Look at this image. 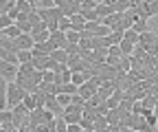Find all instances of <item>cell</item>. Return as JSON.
<instances>
[{"label":"cell","mask_w":158,"mask_h":132,"mask_svg":"<svg viewBox=\"0 0 158 132\" xmlns=\"http://www.w3.org/2000/svg\"><path fill=\"white\" fill-rule=\"evenodd\" d=\"M73 2H77V5H84V0H73Z\"/></svg>","instance_id":"cell-30"},{"label":"cell","mask_w":158,"mask_h":132,"mask_svg":"<svg viewBox=\"0 0 158 132\" xmlns=\"http://www.w3.org/2000/svg\"><path fill=\"white\" fill-rule=\"evenodd\" d=\"M59 77H62V84H70L73 82V70L70 68H64L62 73H59Z\"/></svg>","instance_id":"cell-24"},{"label":"cell","mask_w":158,"mask_h":132,"mask_svg":"<svg viewBox=\"0 0 158 132\" xmlns=\"http://www.w3.org/2000/svg\"><path fill=\"white\" fill-rule=\"evenodd\" d=\"M145 119H147V123H149L152 128H156V126H158V117H156V112H154V115H149V117H145Z\"/></svg>","instance_id":"cell-27"},{"label":"cell","mask_w":158,"mask_h":132,"mask_svg":"<svg viewBox=\"0 0 158 132\" xmlns=\"http://www.w3.org/2000/svg\"><path fill=\"white\" fill-rule=\"evenodd\" d=\"M97 90H99V88H97L94 84L86 82V84H81V86H79V95H81V97H84V99L88 101L90 97H94V95H97Z\"/></svg>","instance_id":"cell-5"},{"label":"cell","mask_w":158,"mask_h":132,"mask_svg":"<svg viewBox=\"0 0 158 132\" xmlns=\"http://www.w3.org/2000/svg\"><path fill=\"white\" fill-rule=\"evenodd\" d=\"M125 42H132V44H138L141 42V33H136L134 29H130V31H125V37H123Z\"/></svg>","instance_id":"cell-15"},{"label":"cell","mask_w":158,"mask_h":132,"mask_svg":"<svg viewBox=\"0 0 158 132\" xmlns=\"http://www.w3.org/2000/svg\"><path fill=\"white\" fill-rule=\"evenodd\" d=\"M24 31L22 29H20L18 24H13V27H9V29H2V35L5 37H11V40H15V37H20V35H22Z\"/></svg>","instance_id":"cell-12"},{"label":"cell","mask_w":158,"mask_h":132,"mask_svg":"<svg viewBox=\"0 0 158 132\" xmlns=\"http://www.w3.org/2000/svg\"><path fill=\"white\" fill-rule=\"evenodd\" d=\"M0 60H5V62H11V64L20 66V60H18V53H15V51H7V49H2V51H0Z\"/></svg>","instance_id":"cell-7"},{"label":"cell","mask_w":158,"mask_h":132,"mask_svg":"<svg viewBox=\"0 0 158 132\" xmlns=\"http://www.w3.org/2000/svg\"><path fill=\"white\" fill-rule=\"evenodd\" d=\"M66 37H68V42H70V44H79V42H81V33L75 31V29L66 31Z\"/></svg>","instance_id":"cell-17"},{"label":"cell","mask_w":158,"mask_h":132,"mask_svg":"<svg viewBox=\"0 0 158 132\" xmlns=\"http://www.w3.org/2000/svg\"><path fill=\"white\" fill-rule=\"evenodd\" d=\"M0 73H2V77H5V79H9V77H13V75H18V66L11 64V62L0 60Z\"/></svg>","instance_id":"cell-4"},{"label":"cell","mask_w":158,"mask_h":132,"mask_svg":"<svg viewBox=\"0 0 158 132\" xmlns=\"http://www.w3.org/2000/svg\"><path fill=\"white\" fill-rule=\"evenodd\" d=\"M132 29H134L136 33H147V31H152V29H149V22H147V18H138Z\"/></svg>","instance_id":"cell-9"},{"label":"cell","mask_w":158,"mask_h":132,"mask_svg":"<svg viewBox=\"0 0 158 132\" xmlns=\"http://www.w3.org/2000/svg\"><path fill=\"white\" fill-rule=\"evenodd\" d=\"M138 11H141V18H147V20L152 15H158V0L156 2H143L138 7Z\"/></svg>","instance_id":"cell-3"},{"label":"cell","mask_w":158,"mask_h":132,"mask_svg":"<svg viewBox=\"0 0 158 132\" xmlns=\"http://www.w3.org/2000/svg\"><path fill=\"white\" fill-rule=\"evenodd\" d=\"M15 7H18L20 11H22V13H31V11L35 9V7L29 2V0H18V5H15Z\"/></svg>","instance_id":"cell-19"},{"label":"cell","mask_w":158,"mask_h":132,"mask_svg":"<svg viewBox=\"0 0 158 132\" xmlns=\"http://www.w3.org/2000/svg\"><path fill=\"white\" fill-rule=\"evenodd\" d=\"M18 60H20V64L33 62V49H31V51H18Z\"/></svg>","instance_id":"cell-14"},{"label":"cell","mask_w":158,"mask_h":132,"mask_svg":"<svg viewBox=\"0 0 158 132\" xmlns=\"http://www.w3.org/2000/svg\"><path fill=\"white\" fill-rule=\"evenodd\" d=\"M68 132H84L81 123H68Z\"/></svg>","instance_id":"cell-26"},{"label":"cell","mask_w":158,"mask_h":132,"mask_svg":"<svg viewBox=\"0 0 158 132\" xmlns=\"http://www.w3.org/2000/svg\"><path fill=\"white\" fill-rule=\"evenodd\" d=\"M15 0H0V13H9L11 9H15Z\"/></svg>","instance_id":"cell-16"},{"label":"cell","mask_w":158,"mask_h":132,"mask_svg":"<svg viewBox=\"0 0 158 132\" xmlns=\"http://www.w3.org/2000/svg\"><path fill=\"white\" fill-rule=\"evenodd\" d=\"M15 24V20L9 15V13H0V31L2 29H9V27H13Z\"/></svg>","instance_id":"cell-13"},{"label":"cell","mask_w":158,"mask_h":132,"mask_svg":"<svg viewBox=\"0 0 158 132\" xmlns=\"http://www.w3.org/2000/svg\"><path fill=\"white\" fill-rule=\"evenodd\" d=\"M108 46H112V44H110V37H92V51L108 49Z\"/></svg>","instance_id":"cell-11"},{"label":"cell","mask_w":158,"mask_h":132,"mask_svg":"<svg viewBox=\"0 0 158 132\" xmlns=\"http://www.w3.org/2000/svg\"><path fill=\"white\" fill-rule=\"evenodd\" d=\"M106 128H110L108 117H97L94 119V130H106Z\"/></svg>","instance_id":"cell-20"},{"label":"cell","mask_w":158,"mask_h":132,"mask_svg":"<svg viewBox=\"0 0 158 132\" xmlns=\"http://www.w3.org/2000/svg\"><path fill=\"white\" fill-rule=\"evenodd\" d=\"M84 132H97V130H94V128H86Z\"/></svg>","instance_id":"cell-29"},{"label":"cell","mask_w":158,"mask_h":132,"mask_svg":"<svg viewBox=\"0 0 158 132\" xmlns=\"http://www.w3.org/2000/svg\"><path fill=\"white\" fill-rule=\"evenodd\" d=\"M29 95V90L18 86V82H5V104H7V110H13L18 104H22L24 97Z\"/></svg>","instance_id":"cell-1"},{"label":"cell","mask_w":158,"mask_h":132,"mask_svg":"<svg viewBox=\"0 0 158 132\" xmlns=\"http://www.w3.org/2000/svg\"><path fill=\"white\" fill-rule=\"evenodd\" d=\"M55 77H57L55 70H44V82L46 84H55Z\"/></svg>","instance_id":"cell-25"},{"label":"cell","mask_w":158,"mask_h":132,"mask_svg":"<svg viewBox=\"0 0 158 132\" xmlns=\"http://www.w3.org/2000/svg\"><path fill=\"white\" fill-rule=\"evenodd\" d=\"M110 33H112V29L106 27V24H99V27L94 29V37H108Z\"/></svg>","instance_id":"cell-18"},{"label":"cell","mask_w":158,"mask_h":132,"mask_svg":"<svg viewBox=\"0 0 158 132\" xmlns=\"http://www.w3.org/2000/svg\"><path fill=\"white\" fill-rule=\"evenodd\" d=\"M66 5V0H55V7H59V9H62Z\"/></svg>","instance_id":"cell-28"},{"label":"cell","mask_w":158,"mask_h":132,"mask_svg":"<svg viewBox=\"0 0 158 132\" xmlns=\"http://www.w3.org/2000/svg\"><path fill=\"white\" fill-rule=\"evenodd\" d=\"M51 57H53L55 62H59V64H66V66H68V60H70V55H68L64 49H57V51H53V53H51Z\"/></svg>","instance_id":"cell-8"},{"label":"cell","mask_w":158,"mask_h":132,"mask_svg":"<svg viewBox=\"0 0 158 132\" xmlns=\"http://www.w3.org/2000/svg\"><path fill=\"white\" fill-rule=\"evenodd\" d=\"M62 11H64L66 18H73V15H77V13H81V5L73 2V0H66V5L62 7Z\"/></svg>","instance_id":"cell-6"},{"label":"cell","mask_w":158,"mask_h":132,"mask_svg":"<svg viewBox=\"0 0 158 132\" xmlns=\"http://www.w3.org/2000/svg\"><path fill=\"white\" fill-rule=\"evenodd\" d=\"M55 130H57V132H68V123H66L64 117H57V119H55Z\"/></svg>","instance_id":"cell-22"},{"label":"cell","mask_w":158,"mask_h":132,"mask_svg":"<svg viewBox=\"0 0 158 132\" xmlns=\"http://www.w3.org/2000/svg\"><path fill=\"white\" fill-rule=\"evenodd\" d=\"M73 29V20H70V18H59V31H70Z\"/></svg>","instance_id":"cell-23"},{"label":"cell","mask_w":158,"mask_h":132,"mask_svg":"<svg viewBox=\"0 0 158 132\" xmlns=\"http://www.w3.org/2000/svg\"><path fill=\"white\" fill-rule=\"evenodd\" d=\"M154 112H156V117H158V108H154Z\"/></svg>","instance_id":"cell-32"},{"label":"cell","mask_w":158,"mask_h":132,"mask_svg":"<svg viewBox=\"0 0 158 132\" xmlns=\"http://www.w3.org/2000/svg\"><path fill=\"white\" fill-rule=\"evenodd\" d=\"M35 46V40L31 33H22L20 37H15V49L18 51H31Z\"/></svg>","instance_id":"cell-2"},{"label":"cell","mask_w":158,"mask_h":132,"mask_svg":"<svg viewBox=\"0 0 158 132\" xmlns=\"http://www.w3.org/2000/svg\"><path fill=\"white\" fill-rule=\"evenodd\" d=\"M15 2H18V0H15Z\"/></svg>","instance_id":"cell-33"},{"label":"cell","mask_w":158,"mask_h":132,"mask_svg":"<svg viewBox=\"0 0 158 132\" xmlns=\"http://www.w3.org/2000/svg\"><path fill=\"white\" fill-rule=\"evenodd\" d=\"M31 35H33L35 44H42V42H48V40H51V31H48V29H46V31H33Z\"/></svg>","instance_id":"cell-10"},{"label":"cell","mask_w":158,"mask_h":132,"mask_svg":"<svg viewBox=\"0 0 158 132\" xmlns=\"http://www.w3.org/2000/svg\"><path fill=\"white\" fill-rule=\"evenodd\" d=\"M57 101H59V106H62V108H66L68 104H73V95H66V92H59V95H57Z\"/></svg>","instance_id":"cell-21"},{"label":"cell","mask_w":158,"mask_h":132,"mask_svg":"<svg viewBox=\"0 0 158 132\" xmlns=\"http://www.w3.org/2000/svg\"><path fill=\"white\" fill-rule=\"evenodd\" d=\"M94 2H99V5H101V2H106V0H94Z\"/></svg>","instance_id":"cell-31"}]
</instances>
